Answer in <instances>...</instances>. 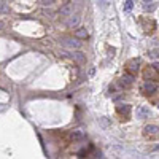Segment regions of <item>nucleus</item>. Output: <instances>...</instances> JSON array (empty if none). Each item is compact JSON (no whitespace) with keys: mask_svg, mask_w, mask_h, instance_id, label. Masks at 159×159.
<instances>
[{"mask_svg":"<svg viewBox=\"0 0 159 159\" xmlns=\"http://www.w3.org/2000/svg\"><path fill=\"white\" fill-rule=\"evenodd\" d=\"M138 24H140V27L143 29V32L146 35H153V34H154L156 21L153 19V18H150V16H140L138 18Z\"/></svg>","mask_w":159,"mask_h":159,"instance_id":"f257e3e1","label":"nucleus"},{"mask_svg":"<svg viewBox=\"0 0 159 159\" xmlns=\"http://www.w3.org/2000/svg\"><path fill=\"white\" fill-rule=\"evenodd\" d=\"M131 112H132V108L131 105H127V103H118L116 105V116L119 118V121H129L131 118Z\"/></svg>","mask_w":159,"mask_h":159,"instance_id":"f03ea898","label":"nucleus"},{"mask_svg":"<svg viewBox=\"0 0 159 159\" xmlns=\"http://www.w3.org/2000/svg\"><path fill=\"white\" fill-rule=\"evenodd\" d=\"M143 78L146 81H159V69L156 65H146L143 69Z\"/></svg>","mask_w":159,"mask_h":159,"instance_id":"7ed1b4c3","label":"nucleus"},{"mask_svg":"<svg viewBox=\"0 0 159 159\" xmlns=\"http://www.w3.org/2000/svg\"><path fill=\"white\" fill-rule=\"evenodd\" d=\"M143 137L146 140H157L159 138V127L154 124H150V126H145L143 129Z\"/></svg>","mask_w":159,"mask_h":159,"instance_id":"20e7f679","label":"nucleus"},{"mask_svg":"<svg viewBox=\"0 0 159 159\" xmlns=\"http://www.w3.org/2000/svg\"><path fill=\"white\" fill-rule=\"evenodd\" d=\"M138 65H140L138 59H129L126 62V65H124V72L129 73V75H132V76H135L137 72H138Z\"/></svg>","mask_w":159,"mask_h":159,"instance_id":"39448f33","label":"nucleus"},{"mask_svg":"<svg viewBox=\"0 0 159 159\" xmlns=\"http://www.w3.org/2000/svg\"><path fill=\"white\" fill-rule=\"evenodd\" d=\"M140 91L145 94V96H151V94H154L156 91H157V86L154 83H150V81H146L142 84V88H140Z\"/></svg>","mask_w":159,"mask_h":159,"instance_id":"423d86ee","label":"nucleus"},{"mask_svg":"<svg viewBox=\"0 0 159 159\" xmlns=\"http://www.w3.org/2000/svg\"><path fill=\"white\" fill-rule=\"evenodd\" d=\"M150 115V110L146 107H138L137 108V118H146Z\"/></svg>","mask_w":159,"mask_h":159,"instance_id":"0eeeda50","label":"nucleus"},{"mask_svg":"<svg viewBox=\"0 0 159 159\" xmlns=\"http://www.w3.org/2000/svg\"><path fill=\"white\" fill-rule=\"evenodd\" d=\"M75 37L76 38H83V40H86L88 38V32H86V29H80L75 32Z\"/></svg>","mask_w":159,"mask_h":159,"instance_id":"6e6552de","label":"nucleus"},{"mask_svg":"<svg viewBox=\"0 0 159 159\" xmlns=\"http://www.w3.org/2000/svg\"><path fill=\"white\" fill-rule=\"evenodd\" d=\"M132 8V0H126V10H131Z\"/></svg>","mask_w":159,"mask_h":159,"instance_id":"1a4fd4ad","label":"nucleus"},{"mask_svg":"<svg viewBox=\"0 0 159 159\" xmlns=\"http://www.w3.org/2000/svg\"><path fill=\"white\" fill-rule=\"evenodd\" d=\"M60 2H64V3H69V2H70V0H60Z\"/></svg>","mask_w":159,"mask_h":159,"instance_id":"9d476101","label":"nucleus"},{"mask_svg":"<svg viewBox=\"0 0 159 159\" xmlns=\"http://www.w3.org/2000/svg\"><path fill=\"white\" fill-rule=\"evenodd\" d=\"M156 151H159V146H156Z\"/></svg>","mask_w":159,"mask_h":159,"instance_id":"9b49d317","label":"nucleus"},{"mask_svg":"<svg viewBox=\"0 0 159 159\" xmlns=\"http://www.w3.org/2000/svg\"><path fill=\"white\" fill-rule=\"evenodd\" d=\"M154 65H156V67H157V69H159V64H154Z\"/></svg>","mask_w":159,"mask_h":159,"instance_id":"f8f14e48","label":"nucleus"},{"mask_svg":"<svg viewBox=\"0 0 159 159\" xmlns=\"http://www.w3.org/2000/svg\"><path fill=\"white\" fill-rule=\"evenodd\" d=\"M145 2H150V0H145Z\"/></svg>","mask_w":159,"mask_h":159,"instance_id":"ddd939ff","label":"nucleus"}]
</instances>
